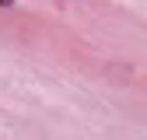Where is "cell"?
Instances as JSON below:
<instances>
[{
	"instance_id": "6da1fadb",
	"label": "cell",
	"mask_w": 147,
	"mask_h": 140,
	"mask_svg": "<svg viewBox=\"0 0 147 140\" xmlns=\"http://www.w3.org/2000/svg\"><path fill=\"white\" fill-rule=\"evenodd\" d=\"M18 4V0H0V7H14Z\"/></svg>"
}]
</instances>
